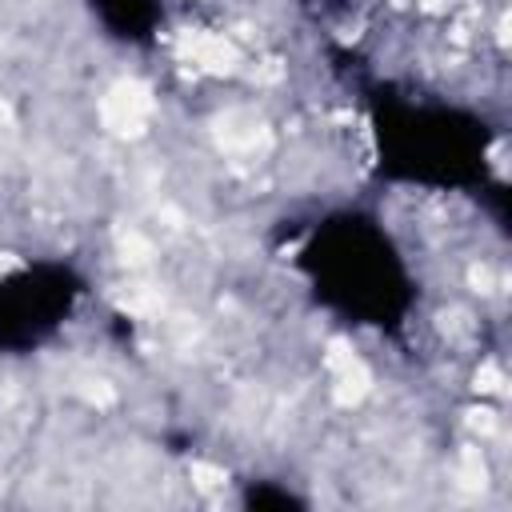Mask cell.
Listing matches in <instances>:
<instances>
[{"instance_id":"6da1fadb","label":"cell","mask_w":512,"mask_h":512,"mask_svg":"<svg viewBox=\"0 0 512 512\" xmlns=\"http://www.w3.org/2000/svg\"><path fill=\"white\" fill-rule=\"evenodd\" d=\"M300 268L320 304L352 324L392 332L412 308V276L404 256L372 216H328L300 248Z\"/></svg>"},{"instance_id":"7a4b0ae2","label":"cell","mask_w":512,"mask_h":512,"mask_svg":"<svg viewBox=\"0 0 512 512\" xmlns=\"http://www.w3.org/2000/svg\"><path fill=\"white\" fill-rule=\"evenodd\" d=\"M372 124L384 176L428 188H460L484 180L488 136L472 112L380 96Z\"/></svg>"},{"instance_id":"3957f363","label":"cell","mask_w":512,"mask_h":512,"mask_svg":"<svg viewBox=\"0 0 512 512\" xmlns=\"http://www.w3.org/2000/svg\"><path fill=\"white\" fill-rule=\"evenodd\" d=\"M80 292V276L56 260H36L0 276V348L28 352L44 344L72 316Z\"/></svg>"},{"instance_id":"277c9868","label":"cell","mask_w":512,"mask_h":512,"mask_svg":"<svg viewBox=\"0 0 512 512\" xmlns=\"http://www.w3.org/2000/svg\"><path fill=\"white\" fill-rule=\"evenodd\" d=\"M92 12L116 40H128V44L152 40L160 24V0H92Z\"/></svg>"},{"instance_id":"5b68a950","label":"cell","mask_w":512,"mask_h":512,"mask_svg":"<svg viewBox=\"0 0 512 512\" xmlns=\"http://www.w3.org/2000/svg\"><path fill=\"white\" fill-rule=\"evenodd\" d=\"M244 504L248 508H300V500L288 488H268V484H252Z\"/></svg>"}]
</instances>
